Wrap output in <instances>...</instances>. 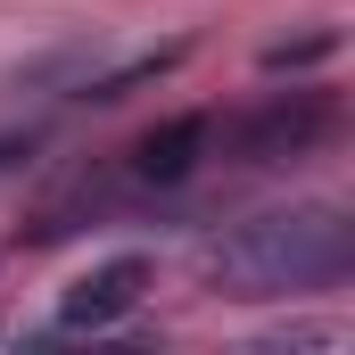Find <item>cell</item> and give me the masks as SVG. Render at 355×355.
<instances>
[{"label":"cell","mask_w":355,"mask_h":355,"mask_svg":"<svg viewBox=\"0 0 355 355\" xmlns=\"http://www.w3.org/2000/svg\"><path fill=\"white\" fill-rule=\"evenodd\" d=\"M355 272V223L339 207L306 198V207H265V215H240L223 223L207 248H198V281L215 297H314V289H339Z\"/></svg>","instance_id":"6da1fadb"},{"label":"cell","mask_w":355,"mask_h":355,"mask_svg":"<svg viewBox=\"0 0 355 355\" xmlns=\"http://www.w3.org/2000/svg\"><path fill=\"white\" fill-rule=\"evenodd\" d=\"M107 198H116V182H83V207H91V215H99V207H107ZM67 223H75V207H50V215H42V232H33V240H67Z\"/></svg>","instance_id":"8992f818"},{"label":"cell","mask_w":355,"mask_h":355,"mask_svg":"<svg viewBox=\"0 0 355 355\" xmlns=\"http://www.w3.org/2000/svg\"><path fill=\"white\" fill-rule=\"evenodd\" d=\"M149 289H157V265H149V257H107V265H91L83 281H67V297H58L50 331H58V339L124 331V322L149 306Z\"/></svg>","instance_id":"3957f363"},{"label":"cell","mask_w":355,"mask_h":355,"mask_svg":"<svg viewBox=\"0 0 355 355\" xmlns=\"http://www.w3.org/2000/svg\"><path fill=\"white\" fill-rule=\"evenodd\" d=\"M33 149H42V124H25V132H0V174H8V166H25Z\"/></svg>","instance_id":"52a82bcc"},{"label":"cell","mask_w":355,"mask_h":355,"mask_svg":"<svg viewBox=\"0 0 355 355\" xmlns=\"http://www.w3.org/2000/svg\"><path fill=\"white\" fill-rule=\"evenodd\" d=\"M207 157H215V116H207V107H182V116L149 124V132L124 149V166H116V190H132V198L182 190V182L198 174Z\"/></svg>","instance_id":"277c9868"},{"label":"cell","mask_w":355,"mask_h":355,"mask_svg":"<svg viewBox=\"0 0 355 355\" xmlns=\"http://www.w3.org/2000/svg\"><path fill=\"white\" fill-rule=\"evenodd\" d=\"M347 124L339 91L331 83H289L248 99L240 116H215V157L232 149V166H306L314 149H331Z\"/></svg>","instance_id":"7a4b0ae2"},{"label":"cell","mask_w":355,"mask_h":355,"mask_svg":"<svg viewBox=\"0 0 355 355\" xmlns=\"http://www.w3.org/2000/svg\"><path fill=\"white\" fill-rule=\"evenodd\" d=\"M339 50V33H306V42H272L265 50V75H297V67H314V58H331Z\"/></svg>","instance_id":"5b68a950"}]
</instances>
